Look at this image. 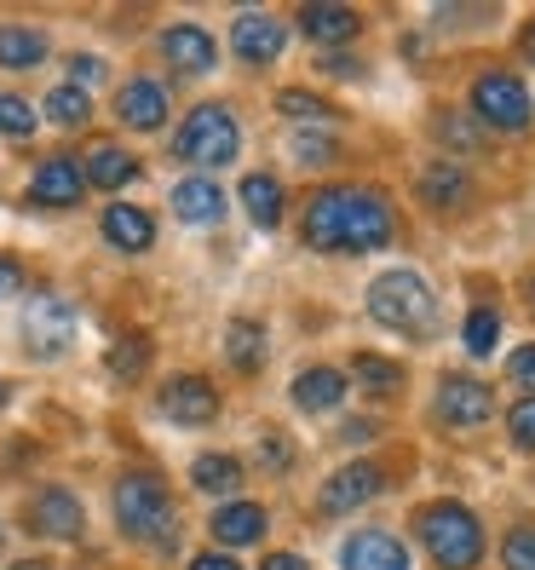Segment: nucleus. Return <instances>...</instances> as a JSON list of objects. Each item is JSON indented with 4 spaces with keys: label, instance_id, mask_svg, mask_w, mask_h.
Listing matches in <instances>:
<instances>
[{
    "label": "nucleus",
    "instance_id": "32",
    "mask_svg": "<svg viewBox=\"0 0 535 570\" xmlns=\"http://www.w3.org/2000/svg\"><path fill=\"white\" fill-rule=\"evenodd\" d=\"M495 341H501V317H495L489 306H478L473 317H466V352H473V357H489Z\"/></svg>",
    "mask_w": 535,
    "mask_h": 570
},
{
    "label": "nucleus",
    "instance_id": "43",
    "mask_svg": "<svg viewBox=\"0 0 535 570\" xmlns=\"http://www.w3.org/2000/svg\"><path fill=\"white\" fill-rule=\"evenodd\" d=\"M0 410H7V381H0Z\"/></svg>",
    "mask_w": 535,
    "mask_h": 570
},
{
    "label": "nucleus",
    "instance_id": "14",
    "mask_svg": "<svg viewBox=\"0 0 535 570\" xmlns=\"http://www.w3.org/2000/svg\"><path fill=\"white\" fill-rule=\"evenodd\" d=\"M161 58L174 63L179 76H208L214 70V36H208V29H196V23H179V29H167V36H161Z\"/></svg>",
    "mask_w": 535,
    "mask_h": 570
},
{
    "label": "nucleus",
    "instance_id": "16",
    "mask_svg": "<svg viewBox=\"0 0 535 570\" xmlns=\"http://www.w3.org/2000/svg\"><path fill=\"white\" fill-rule=\"evenodd\" d=\"M29 524H36L41 535H63V542H76V535L87 530V513H81V501H76L70 490H41Z\"/></svg>",
    "mask_w": 535,
    "mask_h": 570
},
{
    "label": "nucleus",
    "instance_id": "12",
    "mask_svg": "<svg viewBox=\"0 0 535 570\" xmlns=\"http://www.w3.org/2000/svg\"><path fill=\"white\" fill-rule=\"evenodd\" d=\"M87 196V179H81V167L70 156H52L36 167V179H29V203H41V208H76Z\"/></svg>",
    "mask_w": 535,
    "mask_h": 570
},
{
    "label": "nucleus",
    "instance_id": "42",
    "mask_svg": "<svg viewBox=\"0 0 535 570\" xmlns=\"http://www.w3.org/2000/svg\"><path fill=\"white\" fill-rule=\"evenodd\" d=\"M12 570H52L47 559H23V564H12Z\"/></svg>",
    "mask_w": 535,
    "mask_h": 570
},
{
    "label": "nucleus",
    "instance_id": "31",
    "mask_svg": "<svg viewBox=\"0 0 535 570\" xmlns=\"http://www.w3.org/2000/svg\"><path fill=\"white\" fill-rule=\"evenodd\" d=\"M277 110H283V116H294V121H340V110H334L328 98L299 92V87H288V92L277 98Z\"/></svg>",
    "mask_w": 535,
    "mask_h": 570
},
{
    "label": "nucleus",
    "instance_id": "20",
    "mask_svg": "<svg viewBox=\"0 0 535 570\" xmlns=\"http://www.w3.org/2000/svg\"><path fill=\"white\" fill-rule=\"evenodd\" d=\"M105 237H110L121 254H145V248L156 243V219H150L145 208L116 203V208H105Z\"/></svg>",
    "mask_w": 535,
    "mask_h": 570
},
{
    "label": "nucleus",
    "instance_id": "38",
    "mask_svg": "<svg viewBox=\"0 0 535 570\" xmlns=\"http://www.w3.org/2000/svg\"><path fill=\"white\" fill-rule=\"evenodd\" d=\"M513 381L535 397V346H518V352H513Z\"/></svg>",
    "mask_w": 535,
    "mask_h": 570
},
{
    "label": "nucleus",
    "instance_id": "23",
    "mask_svg": "<svg viewBox=\"0 0 535 570\" xmlns=\"http://www.w3.org/2000/svg\"><path fill=\"white\" fill-rule=\"evenodd\" d=\"M242 208H248V219H254L259 230H277V225H283V185H277L271 174L242 179Z\"/></svg>",
    "mask_w": 535,
    "mask_h": 570
},
{
    "label": "nucleus",
    "instance_id": "10",
    "mask_svg": "<svg viewBox=\"0 0 535 570\" xmlns=\"http://www.w3.org/2000/svg\"><path fill=\"white\" fill-rule=\"evenodd\" d=\"M161 415L179 421V426H202V421L219 415V392L202 375H179V381L161 386Z\"/></svg>",
    "mask_w": 535,
    "mask_h": 570
},
{
    "label": "nucleus",
    "instance_id": "22",
    "mask_svg": "<svg viewBox=\"0 0 535 570\" xmlns=\"http://www.w3.org/2000/svg\"><path fill=\"white\" fill-rule=\"evenodd\" d=\"M340 397H346V375L340 368H306V375L294 381V404L299 410H340Z\"/></svg>",
    "mask_w": 535,
    "mask_h": 570
},
{
    "label": "nucleus",
    "instance_id": "40",
    "mask_svg": "<svg viewBox=\"0 0 535 570\" xmlns=\"http://www.w3.org/2000/svg\"><path fill=\"white\" fill-rule=\"evenodd\" d=\"M23 283V272H18V259H7V254H0V294H12Z\"/></svg>",
    "mask_w": 535,
    "mask_h": 570
},
{
    "label": "nucleus",
    "instance_id": "24",
    "mask_svg": "<svg viewBox=\"0 0 535 570\" xmlns=\"http://www.w3.org/2000/svg\"><path fill=\"white\" fill-rule=\"evenodd\" d=\"M225 357H230V368L254 375V368L265 363V328H259L254 317H237V323L225 328Z\"/></svg>",
    "mask_w": 535,
    "mask_h": 570
},
{
    "label": "nucleus",
    "instance_id": "5",
    "mask_svg": "<svg viewBox=\"0 0 535 570\" xmlns=\"http://www.w3.org/2000/svg\"><path fill=\"white\" fill-rule=\"evenodd\" d=\"M174 150L185 161H196V167H230L237 150H242V127H237V116H230L225 105H196L179 121V132H174Z\"/></svg>",
    "mask_w": 535,
    "mask_h": 570
},
{
    "label": "nucleus",
    "instance_id": "29",
    "mask_svg": "<svg viewBox=\"0 0 535 570\" xmlns=\"http://www.w3.org/2000/svg\"><path fill=\"white\" fill-rule=\"evenodd\" d=\"M47 116H52L58 127H87L92 98H87L81 87H52V92H47Z\"/></svg>",
    "mask_w": 535,
    "mask_h": 570
},
{
    "label": "nucleus",
    "instance_id": "2",
    "mask_svg": "<svg viewBox=\"0 0 535 570\" xmlns=\"http://www.w3.org/2000/svg\"><path fill=\"white\" fill-rule=\"evenodd\" d=\"M369 317L397 328V334H409V341H426L432 323H438V299H432L420 272H404V265H397V272L369 283Z\"/></svg>",
    "mask_w": 535,
    "mask_h": 570
},
{
    "label": "nucleus",
    "instance_id": "39",
    "mask_svg": "<svg viewBox=\"0 0 535 570\" xmlns=\"http://www.w3.org/2000/svg\"><path fill=\"white\" fill-rule=\"evenodd\" d=\"M190 570H242L230 553H202V559H190Z\"/></svg>",
    "mask_w": 535,
    "mask_h": 570
},
{
    "label": "nucleus",
    "instance_id": "4",
    "mask_svg": "<svg viewBox=\"0 0 535 570\" xmlns=\"http://www.w3.org/2000/svg\"><path fill=\"white\" fill-rule=\"evenodd\" d=\"M116 524L132 542H167L174 535V495L156 473H121L116 479Z\"/></svg>",
    "mask_w": 535,
    "mask_h": 570
},
{
    "label": "nucleus",
    "instance_id": "21",
    "mask_svg": "<svg viewBox=\"0 0 535 570\" xmlns=\"http://www.w3.org/2000/svg\"><path fill=\"white\" fill-rule=\"evenodd\" d=\"M81 179L98 185V190H121V185L139 179V156H127V150H116V145H98V150L87 156V167H81Z\"/></svg>",
    "mask_w": 535,
    "mask_h": 570
},
{
    "label": "nucleus",
    "instance_id": "7",
    "mask_svg": "<svg viewBox=\"0 0 535 570\" xmlns=\"http://www.w3.org/2000/svg\"><path fill=\"white\" fill-rule=\"evenodd\" d=\"M386 490V466H375V461H346L340 473H334L328 484H323V513H351V508H369V501Z\"/></svg>",
    "mask_w": 535,
    "mask_h": 570
},
{
    "label": "nucleus",
    "instance_id": "35",
    "mask_svg": "<svg viewBox=\"0 0 535 570\" xmlns=\"http://www.w3.org/2000/svg\"><path fill=\"white\" fill-rule=\"evenodd\" d=\"M501 553H507V570H535V530H529V524H524V530H513Z\"/></svg>",
    "mask_w": 535,
    "mask_h": 570
},
{
    "label": "nucleus",
    "instance_id": "8",
    "mask_svg": "<svg viewBox=\"0 0 535 570\" xmlns=\"http://www.w3.org/2000/svg\"><path fill=\"white\" fill-rule=\"evenodd\" d=\"M473 110H478V121H489L501 132H518L529 121V92L513 76H484L473 87Z\"/></svg>",
    "mask_w": 535,
    "mask_h": 570
},
{
    "label": "nucleus",
    "instance_id": "17",
    "mask_svg": "<svg viewBox=\"0 0 535 570\" xmlns=\"http://www.w3.org/2000/svg\"><path fill=\"white\" fill-rule=\"evenodd\" d=\"M174 214L185 225H196V230H208V225L225 219V190L214 179H179L174 185Z\"/></svg>",
    "mask_w": 535,
    "mask_h": 570
},
{
    "label": "nucleus",
    "instance_id": "25",
    "mask_svg": "<svg viewBox=\"0 0 535 570\" xmlns=\"http://www.w3.org/2000/svg\"><path fill=\"white\" fill-rule=\"evenodd\" d=\"M41 58H47V36H41V29H23V23L0 29V63H7V70H36Z\"/></svg>",
    "mask_w": 535,
    "mask_h": 570
},
{
    "label": "nucleus",
    "instance_id": "18",
    "mask_svg": "<svg viewBox=\"0 0 535 570\" xmlns=\"http://www.w3.org/2000/svg\"><path fill=\"white\" fill-rule=\"evenodd\" d=\"M265 524H271V519H265L259 501H225V508L214 513V535L225 548H254L265 535Z\"/></svg>",
    "mask_w": 535,
    "mask_h": 570
},
{
    "label": "nucleus",
    "instance_id": "30",
    "mask_svg": "<svg viewBox=\"0 0 535 570\" xmlns=\"http://www.w3.org/2000/svg\"><path fill=\"white\" fill-rule=\"evenodd\" d=\"M145 363H150V341H145V334H127V341L110 346V375L116 381H139Z\"/></svg>",
    "mask_w": 535,
    "mask_h": 570
},
{
    "label": "nucleus",
    "instance_id": "3",
    "mask_svg": "<svg viewBox=\"0 0 535 570\" xmlns=\"http://www.w3.org/2000/svg\"><path fill=\"white\" fill-rule=\"evenodd\" d=\"M415 535L444 570H473L484 559V524L466 513L460 501H432V508H420Z\"/></svg>",
    "mask_w": 535,
    "mask_h": 570
},
{
    "label": "nucleus",
    "instance_id": "11",
    "mask_svg": "<svg viewBox=\"0 0 535 570\" xmlns=\"http://www.w3.org/2000/svg\"><path fill=\"white\" fill-rule=\"evenodd\" d=\"M438 415L449 421V426H478V421H489V410H495V392L484 386V381H466V375H449V381H438Z\"/></svg>",
    "mask_w": 535,
    "mask_h": 570
},
{
    "label": "nucleus",
    "instance_id": "6",
    "mask_svg": "<svg viewBox=\"0 0 535 570\" xmlns=\"http://www.w3.org/2000/svg\"><path fill=\"white\" fill-rule=\"evenodd\" d=\"M23 346L36 357H63L76 346V306L58 294H36L23 312Z\"/></svg>",
    "mask_w": 535,
    "mask_h": 570
},
{
    "label": "nucleus",
    "instance_id": "33",
    "mask_svg": "<svg viewBox=\"0 0 535 570\" xmlns=\"http://www.w3.org/2000/svg\"><path fill=\"white\" fill-rule=\"evenodd\" d=\"M36 132V110L18 92H0V139H29Z\"/></svg>",
    "mask_w": 535,
    "mask_h": 570
},
{
    "label": "nucleus",
    "instance_id": "34",
    "mask_svg": "<svg viewBox=\"0 0 535 570\" xmlns=\"http://www.w3.org/2000/svg\"><path fill=\"white\" fill-rule=\"evenodd\" d=\"M507 432L518 450H535V397H524L518 410H507Z\"/></svg>",
    "mask_w": 535,
    "mask_h": 570
},
{
    "label": "nucleus",
    "instance_id": "26",
    "mask_svg": "<svg viewBox=\"0 0 535 570\" xmlns=\"http://www.w3.org/2000/svg\"><path fill=\"white\" fill-rule=\"evenodd\" d=\"M190 484L208 490V495H237L242 490V461H230V455H196Z\"/></svg>",
    "mask_w": 535,
    "mask_h": 570
},
{
    "label": "nucleus",
    "instance_id": "9",
    "mask_svg": "<svg viewBox=\"0 0 535 570\" xmlns=\"http://www.w3.org/2000/svg\"><path fill=\"white\" fill-rule=\"evenodd\" d=\"M230 47H237L242 63H277L283 47H288V29L271 12H237V23H230Z\"/></svg>",
    "mask_w": 535,
    "mask_h": 570
},
{
    "label": "nucleus",
    "instance_id": "37",
    "mask_svg": "<svg viewBox=\"0 0 535 570\" xmlns=\"http://www.w3.org/2000/svg\"><path fill=\"white\" fill-rule=\"evenodd\" d=\"M98 81H105V63H98V58H70V87H98Z\"/></svg>",
    "mask_w": 535,
    "mask_h": 570
},
{
    "label": "nucleus",
    "instance_id": "15",
    "mask_svg": "<svg viewBox=\"0 0 535 570\" xmlns=\"http://www.w3.org/2000/svg\"><path fill=\"white\" fill-rule=\"evenodd\" d=\"M116 110H121V121H127V127L156 132V127L167 121V87H161V81H150V76L127 81V87H121V98H116Z\"/></svg>",
    "mask_w": 535,
    "mask_h": 570
},
{
    "label": "nucleus",
    "instance_id": "1",
    "mask_svg": "<svg viewBox=\"0 0 535 570\" xmlns=\"http://www.w3.org/2000/svg\"><path fill=\"white\" fill-rule=\"evenodd\" d=\"M299 230H306V243L317 254H369L392 243V208H386V196L363 190V185H328L311 196Z\"/></svg>",
    "mask_w": 535,
    "mask_h": 570
},
{
    "label": "nucleus",
    "instance_id": "44",
    "mask_svg": "<svg viewBox=\"0 0 535 570\" xmlns=\"http://www.w3.org/2000/svg\"><path fill=\"white\" fill-rule=\"evenodd\" d=\"M524 47H529V58H535V29H529V41H524Z\"/></svg>",
    "mask_w": 535,
    "mask_h": 570
},
{
    "label": "nucleus",
    "instance_id": "41",
    "mask_svg": "<svg viewBox=\"0 0 535 570\" xmlns=\"http://www.w3.org/2000/svg\"><path fill=\"white\" fill-rule=\"evenodd\" d=\"M259 570H311V564L299 559V553H271V559H265Z\"/></svg>",
    "mask_w": 535,
    "mask_h": 570
},
{
    "label": "nucleus",
    "instance_id": "19",
    "mask_svg": "<svg viewBox=\"0 0 535 570\" xmlns=\"http://www.w3.org/2000/svg\"><path fill=\"white\" fill-rule=\"evenodd\" d=\"M299 29L317 47H351L357 41V12L351 7H306L299 12Z\"/></svg>",
    "mask_w": 535,
    "mask_h": 570
},
{
    "label": "nucleus",
    "instance_id": "36",
    "mask_svg": "<svg viewBox=\"0 0 535 570\" xmlns=\"http://www.w3.org/2000/svg\"><path fill=\"white\" fill-rule=\"evenodd\" d=\"M288 461H294V444L283 439V432H265V466H271V473H288Z\"/></svg>",
    "mask_w": 535,
    "mask_h": 570
},
{
    "label": "nucleus",
    "instance_id": "28",
    "mask_svg": "<svg viewBox=\"0 0 535 570\" xmlns=\"http://www.w3.org/2000/svg\"><path fill=\"white\" fill-rule=\"evenodd\" d=\"M351 375L369 386L375 397H386V392L404 386V368H397L392 357H380V352H357V357H351Z\"/></svg>",
    "mask_w": 535,
    "mask_h": 570
},
{
    "label": "nucleus",
    "instance_id": "27",
    "mask_svg": "<svg viewBox=\"0 0 535 570\" xmlns=\"http://www.w3.org/2000/svg\"><path fill=\"white\" fill-rule=\"evenodd\" d=\"M420 196H426V208H460L466 203V174L460 167H426Z\"/></svg>",
    "mask_w": 535,
    "mask_h": 570
},
{
    "label": "nucleus",
    "instance_id": "13",
    "mask_svg": "<svg viewBox=\"0 0 535 570\" xmlns=\"http://www.w3.org/2000/svg\"><path fill=\"white\" fill-rule=\"evenodd\" d=\"M340 570H409V548L392 530H357L340 548Z\"/></svg>",
    "mask_w": 535,
    "mask_h": 570
}]
</instances>
